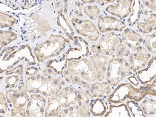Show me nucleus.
<instances>
[{
    "label": "nucleus",
    "instance_id": "obj_3",
    "mask_svg": "<svg viewBox=\"0 0 156 117\" xmlns=\"http://www.w3.org/2000/svg\"><path fill=\"white\" fill-rule=\"evenodd\" d=\"M67 39L62 35H54L51 34L50 39L38 45L34 48V52L39 62L48 59L59 55L66 48L67 43L70 44Z\"/></svg>",
    "mask_w": 156,
    "mask_h": 117
},
{
    "label": "nucleus",
    "instance_id": "obj_22",
    "mask_svg": "<svg viewBox=\"0 0 156 117\" xmlns=\"http://www.w3.org/2000/svg\"><path fill=\"white\" fill-rule=\"evenodd\" d=\"M17 39V36L12 31L0 30V51L3 46Z\"/></svg>",
    "mask_w": 156,
    "mask_h": 117
},
{
    "label": "nucleus",
    "instance_id": "obj_2",
    "mask_svg": "<svg viewBox=\"0 0 156 117\" xmlns=\"http://www.w3.org/2000/svg\"><path fill=\"white\" fill-rule=\"evenodd\" d=\"M64 85L65 82L61 76H45L40 74L29 76L25 81V87L28 92L41 94L46 97L58 93Z\"/></svg>",
    "mask_w": 156,
    "mask_h": 117
},
{
    "label": "nucleus",
    "instance_id": "obj_41",
    "mask_svg": "<svg viewBox=\"0 0 156 117\" xmlns=\"http://www.w3.org/2000/svg\"><path fill=\"white\" fill-rule=\"evenodd\" d=\"M0 117H5V116H4V115H0Z\"/></svg>",
    "mask_w": 156,
    "mask_h": 117
},
{
    "label": "nucleus",
    "instance_id": "obj_33",
    "mask_svg": "<svg viewBox=\"0 0 156 117\" xmlns=\"http://www.w3.org/2000/svg\"><path fill=\"white\" fill-rule=\"evenodd\" d=\"M13 73H16L20 76H23V65H20L16 66L12 70L6 71V75H12Z\"/></svg>",
    "mask_w": 156,
    "mask_h": 117
},
{
    "label": "nucleus",
    "instance_id": "obj_35",
    "mask_svg": "<svg viewBox=\"0 0 156 117\" xmlns=\"http://www.w3.org/2000/svg\"><path fill=\"white\" fill-rule=\"evenodd\" d=\"M142 3L146 7L149 8V9L156 11V1L155 0L154 1H144L143 0V1H142Z\"/></svg>",
    "mask_w": 156,
    "mask_h": 117
},
{
    "label": "nucleus",
    "instance_id": "obj_42",
    "mask_svg": "<svg viewBox=\"0 0 156 117\" xmlns=\"http://www.w3.org/2000/svg\"><path fill=\"white\" fill-rule=\"evenodd\" d=\"M2 76H0V81H1V80H2Z\"/></svg>",
    "mask_w": 156,
    "mask_h": 117
},
{
    "label": "nucleus",
    "instance_id": "obj_25",
    "mask_svg": "<svg viewBox=\"0 0 156 117\" xmlns=\"http://www.w3.org/2000/svg\"><path fill=\"white\" fill-rule=\"evenodd\" d=\"M84 12L90 20H95L99 17L101 10L96 5H89L84 7Z\"/></svg>",
    "mask_w": 156,
    "mask_h": 117
},
{
    "label": "nucleus",
    "instance_id": "obj_18",
    "mask_svg": "<svg viewBox=\"0 0 156 117\" xmlns=\"http://www.w3.org/2000/svg\"><path fill=\"white\" fill-rule=\"evenodd\" d=\"M89 105L90 112L94 117H101L106 113V104L101 98L92 99Z\"/></svg>",
    "mask_w": 156,
    "mask_h": 117
},
{
    "label": "nucleus",
    "instance_id": "obj_5",
    "mask_svg": "<svg viewBox=\"0 0 156 117\" xmlns=\"http://www.w3.org/2000/svg\"><path fill=\"white\" fill-rule=\"evenodd\" d=\"M66 69L71 75L79 76L88 83H93L97 80L92 62L85 57L78 60H67Z\"/></svg>",
    "mask_w": 156,
    "mask_h": 117
},
{
    "label": "nucleus",
    "instance_id": "obj_19",
    "mask_svg": "<svg viewBox=\"0 0 156 117\" xmlns=\"http://www.w3.org/2000/svg\"><path fill=\"white\" fill-rule=\"evenodd\" d=\"M156 14L151 13L149 18L145 23H140L137 25L139 31L143 34H148L155 31L156 28Z\"/></svg>",
    "mask_w": 156,
    "mask_h": 117
},
{
    "label": "nucleus",
    "instance_id": "obj_15",
    "mask_svg": "<svg viewBox=\"0 0 156 117\" xmlns=\"http://www.w3.org/2000/svg\"><path fill=\"white\" fill-rule=\"evenodd\" d=\"M90 59L92 62L93 67L95 72L97 80L102 82L106 75L108 66V57L107 56L99 54L90 55Z\"/></svg>",
    "mask_w": 156,
    "mask_h": 117
},
{
    "label": "nucleus",
    "instance_id": "obj_37",
    "mask_svg": "<svg viewBox=\"0 0 156 117\" xmlns=\"http://www.w3.org/2000/svg\"><path fill=\"white\" fill-rule=\"evenodd\" d=\"M128 80H129V81L131 82V83L133 84V85H135V86H138L139 81L136 78H135V76H130V77L128 78Z\"/></svg>",
    "mask_w": 156,
    "mask_h": 117
},
{
    "label": "nucleus",
    "instance_id": "obj_8",
    "mask_svg": "<svg viewBox=\"0 0 156 117\" xmlns=\"http://www.w3.org/2000/svg\"><path fill=\"white\" fill-rule=\"evenodd\" d=\"M6 99L15 109L23 108L29 100V96L26 89L25 83L20 82L18 84V89L9 90L6 92Z\"/></svg>",
    "mask_w": 156,
    "mask_h": 117
},
{
    "label": "nucleus",
    "instance_id": "obj_17",
    "mask_svg": "<svg viewBox=\"0 0 156 117\" xmlns=\"http://www.w3.org/2000/svg\"><path fill=\"white\" fill-rule=\"evenodd\" d=\"M121 36L125 45L130 49L140 46V44L144 42L143 36L132 29H126Z\"/></svg>",
    "mask_w": 156,
    "mask_h": 117
},
{
    "label": "nucleus",
    "instance_id": "obj_14",
    "mask_svg": "<svg viewBox=\"0 0 156 117\" xmlns=\"http://www.w3.org/2000/svg\"><path fill=\"white\" fill-rule=\"evenodd\" d=\"M133 1H117L116 5H110L106 9L107 12L124 20L130 15L132 12Z\"/></svg>",
    "mask_w": 156,
    "mask_h": 117
},
{
    "label": "nucleus",
    "instance_id": "obj_11",
    "mask_svg": "<svg viewBox=\"0 0 156 117\" xmlns=\"http://www.w3.org/2000/svg\"><path fill=\"white\" fill-rule=\"evenodd\" d=\"M126 27L124 22L112 16H102L98 20V28L103 34L113 31L121 32Z\"/></svg>",
    "mask_w": 156,
    "mask_h": 117
},
{
    "label": "nucleus",
    "instance_id": "obj_36",
    "mask_svg": "<svg viewBox=\"0 0 156 117\" xmlns=\"http://www.w3.org/2000/svg\"><path fill=\"white\" fill-rule=\"evenodd\" d=\"M43 73L44 76H48L56 75V73L53 69L48 67L45 68L43 71Z\"/></svg>",
    "mask_w": 156,
    "mask_h": 117
},
{
    "label": "nucleus",
    "instance_id": "obj_10",
    "mask_svg": "<svg viewBox=\"0 0 156 117\" xmlns=\"http://www.w3.org/2000/svg\"><path fill=\"white\" fill-rule=\"evenodd\" d=\"M46 105L45 97L41 94H32L27 104L26 111L27 117H44Z\"/></svg>",
    "mask_w": 156,
    "mask_h": 117
},
{
    "label": "nucleus",
    "instance_id": "obj_32",
    "mask_svg": "<svg viewBox=\"0 0 156 117\" xmlns=\"http://www.w3.org/2000/svg\"><path fill=\"white\" fill-rule=\"evenodd\" d=\"M10 117H28L24 108L12 109Z\"/></svg>",
    "mask_w": 156,
    "mask_h": 117
},
{
    "label": "nucleus",
    "instance_id": "obj_34",
    "mask_svg": "<svg viewBox=\"0 0 156 117\" xmlns=\"http://www.w3.org/2000/svg\"><path fill=\"white\" fill-rule=\"evenodd\" d=\"M39 73V69L34 66L27 67L25 69V73L27 76H34Z\"/></svg>",
    "mask_w": 156,
    "mask_h": 117
},
{
    "label": "nucleus",
    "instance_id": "obj_28",
    "mask_svg": "<svg viewBox=\"0 0 156 117\" xmlns=\"http://www.w3.org/2000/svg\"><path fill=\"white\" fill-rule=\"evenodd\" d=\"M20 79V77L17 75H11L7 76L5 79L6 84L7 87L9 88H14L16 87V84L17 83Z\"/></svg>",
    "mask_w": 156,
    "mask_h": 117
},
{
    "label": "nucleus",
    "instance_id": "obj_23",
    "mask_svg": "<svg viewBox=\"0 0 156 117\" xmlns=\"http://www.w3.org/2000/svg\"><path fill=\"white\" fill-rule=\"evenodd\" d=\"M156 31H154V32L152 34H148L145 40L146 49L149 53H151L154 55L156 53Z\"/></svg>",
    "mask_w": 156,
    "mask_h": 117
},
{
    "label": "nucleus",
    "instance_id": "obj_7",
    "mask_svg": "<svg viewBox=\"0 0 156 117\" xmlns=\"http://www.w3.org/2000/svg\"><path fill=\"white\" fill-rule=\"evenodd\" d=\"M151 54L144 46H140L134 48H129L128 62L134 73L145 67L151 59Z\"/></svg>",
    "mask_w": 156,
    "mask_h": 117
},
{
    "label": "nucleus",
    "instance_id": "obj_38",
    "mask_svg": "<svg viewBox=\"0 0 156 117\" xmlns=\"http://www.w3.org/2000/svg\"><path fill=\"white\" fill-rule=\"evenodd\" d=\"M115 1H95L94 3H97L99 5L103 6L106 5L107 4L110 3H113Z\"/></svg>",
    "mask_w": 156,
    "mask_h": 117
},
{
    "label": "nucleus",
    "instance_id": "obj_6",
    "mask_svg": "<svg viewBox=\"0 0 156 117\" xmlns=\"http://www.w3.org/2000/svg\"><path fill=\"white\" fill-rule=\"evenodd\" d=\"M119 40V36L115 32H107L101 36L98 44L90 46V51L93 53L112 56L115 51L116 45Z\"/></svg>",
    "mask_w": 156,
    "mask_h": 117
},
{
    "label": "nucleus",
    "instance_id": "obj_16",
    "mask_svg": "<svg viewBox=\"0 0 156 117\" xmlns=\"http://www.w3.org/2000/svg\"><path fill=\"white\" fill-rule=\"evenodd\" d=\"M146 66L136 73L137 79L143 85L151 83L156 79V57L151 59Z\"/></svg>",
    "mask_w": 156,
    "mask_h": 117
},
{
    "label": "nucleus",
    "instance_id": "obj_31",
    "mask_svg": "<svg viewBox=\"0 0 156 117\" xmlns=\"http://www.w3.org/2000/svg\"><path fill=\"white\" fill-rule=\"evenodd\" d=\"M156 79H154L151 83H149L145 86L147 94H149L151 96H154V97H156Z\"/></svg>",
    "mask_w": 156,
    "mask_h": 117
},
{
    "label": "nucleus",
    "instance_id": "obj_30",
    "mask_svg": "<svg viewBox=\"0 0 156 117\" xmlns=\"http://www.w3.org/2000/svg\"><path fill=\"white\" fill-rule=\"evenodd\" d=\"M81 1H76L75 3V9H74V14L75 17L73 18H83V14H82V7ZM85 18V17H84Z\"/></svg>",
    "mask_w": 156,
    "mask_h": 117
},
{
    "label": "nucleus",
    "instance_id": "obj_27",
    "mask_svg": "<svg viewBox=\"0 0 156 117\" xmlns=\"http://www.w3.org/2000/svg\"><path fill=\"white\" fill-rule=\"evenodd\" d=\"M115 51H117L115 56L117 58H122L125 56H128L129 54V48H127L126 45L122 43L118 45L115 48Z\"/></svg>",
    "mask_w": 156,
    "mask_h": 117
},
{
    "label": "nucleus",
    "instance_id": "obj_24",
    "mask_svg": "<svg viewBox=\"0 0 156 117\" xmlns=\"http://www.w3.org/2000/svg\"><path fill=\"white\" fill-rule=\"evenodd\" d=\"M17 21L16 18L9 14L3 13L0 12V28H4L5 27L12 26Z\"/></svg>",
    "mask_w": 156,
    "mask_h": 117
},
{
    "label": "nucleus",
    "instance_id": "obj_1",
    "mask_svg": "<svg viewBox=\"0 0 156 117\" xmlns=\"http://www.w3.org/2000/svg\"><path fill=\"white\" fill-rule=\"evenodd\" d=\"M88 97L82 88L72 86L64 87L60 92L48 98L45 117H79L85 109Z\"/></svg>",
    "mask_w": 156,
    "mask_h": 117
},
{
    "label": "nucleus",
    "instance_id": "obj_29",
    "mask_svg": "<svg viewBox=\"0 0 156 117\" xmlns=\"http://www.w3.org/2000/svg\"><path fill=\"white\" fill-rule=\"evenodd\" d=\"M9 108V105L3 93L0 92V114H6Z\"/></svg>",
    "mask_w": 156,
    "mask_h": 117
},
{
    "label": "nucleus",
    "instance_id": "obj_21",
    "mask_svg": "<svg viewBox=\"0 0 156 117\" xmlns=\"http://www.w3.org/2000/svg\"><path fill=\"white\" fill-rule=\"evenodd\" d=\"M156 101L155 99L147 98L140 103V107L144 115L148 117L151 115H155L156 113Z\"/></svg>",
    "mask_w": 156,
    "mask_h": 117
},
{
    "label": "nucleus",
    "instance_id": "obj_9",
    "mask_svg": "<svg viewBox=\"0 0 156 117\" xmlns=\"http://www.w3.org/2000/svg\"><path fill=\"white\" fill-rule=\"evenodd\" d=\"M71 20V23L78 34L88 37L91 41H98L100 33L92 21L76 18H73Z\"/></svg>",
    "mask_w": 156,
    "mask_h": 117
},
{
    "label": "nucleus",
    "instance_id": "obj_26",
    "mask_svg": "<svg viewBox=\"0 0 156 117\" xmlns=\"http://www.w3.org/2000/svg\"><path fill=\"white\" fill-rule=\"evenodd\" d=\"M126 105L133 117H153L146 116L140 109V107L135 101H129L126 102Z\"/></svg>",
    "mask_w": 156,
    "mask_h": 117
},
{
    "label": "nucleus",
    "instance_id": "obj_20",
    "mask_svg": "<svg viewBox=\"0 0 156 117\" xmlns=\"http://www.w3.org/2000/svg\"><path fill=\"white\" fill-rule=\"evenodd\" d=\"M109 113L115 117H131V114L126 104L110 105L109 106Z\"/></svg>",
    "mask_w": 156,
    "mask_h": 117
},
{
    "label": "nucleus",
    "instance_id": "obj_39",
    "mask_svg": "<svg viewBox=\"0 0 156 117\" xmlns=\"http://www.w3.org/2000/svg\"><path fill=\"white\" fill-rule=\"evenodd\" d=\"M94 0L93 1H90V0H89V1H87V0H82L81 1V2L83 4H86L87 3H94Z\"/></svg>",
    "mask_w": 156,
    "mask_h": 117
},
{
    "label": "nucleus",
    "instance_id": "obj_12",
    "mask_svg": "<svg viewBox=\"0 0 156 117\" xmlns=\"http://www.w3.org/2000/svg\"><path fill=\"white\" fill-rule=\"evenodd\" d=\"M135 87L129 83H123L118 85L117 88L108 96L107 101L112 104H120L127 98L131 99Z\"/></svg>",
    "mask_w": 156,
    "mask_h": 117
},
{
    "label": "nucleus",
    "instance_id": "obj_40",
    "mask_svg": "<svg viewBox=\"0 0 156 117\" xmlns=\"http://www.w3.org/2000/svg\"><path fill=\"white\" fill-rule=\"evenodd\" d=\"M104 117H115L113 116V115H109V114H108V112H106V114H105V115H104Z\"/></svg>",
    "mask_w": 156,
    "mask_h": 117
},
{
    "label": "nucleus",
    "instance_id": "obj_4",
    "mask_svg": "<svg viewBox=\"0 0 156 117\" xmlns=\"http://www.w3.org/2000/svg\"><path fill=\"white\" fill-rule=\"evenodd\" d=\"M132 73L131 66L124 58L111 59L107 69V82L111 87H116L123 78L131 75Z\"/></svg>",
    "mask_w": 156,
    "mask_h": 117
},
{
    "label": "nucleus",
    "instance_id": "obj_13",
    "mask_svg": "<svg viewBox=\"0 0 156 117\" xmlns=\"http://www.w3.org/2000/svg\"><path fill=\"white\" fill-rule=\"evenodd\" d=\"M84 90L91 98H106L112 92L110 85L107 82H94L91 84L89 83L87 87Z\"/></svg>",
    "mask_w": 156,
    "mask_h": 117
}]
</instances>
